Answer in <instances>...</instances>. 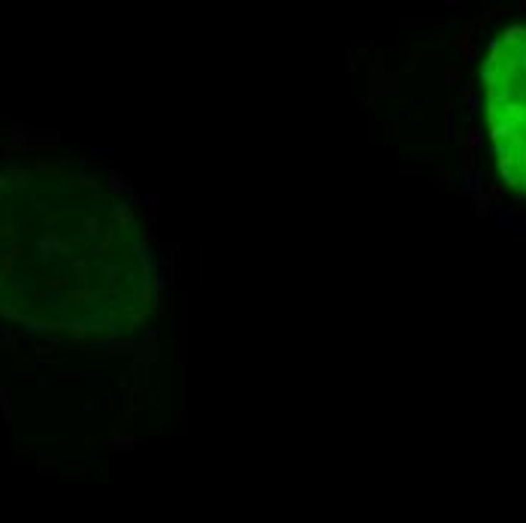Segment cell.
<instances>
[{
	"label": "cell",
	"instance_id": "6da1fadb",
	"mask_svg": "<svg viewBox=\"0 0 526 523\" xmlns=\"http://www.w3.org/2000/svg\"><path fill=\"white\" fill-rule=\"evenodd\" d=\"M481 82L496 176L515 197H526V21L493 36Z\"/></svg>",
	"mask_w": 526,
	"mask_h": 523
}]
</instances>
